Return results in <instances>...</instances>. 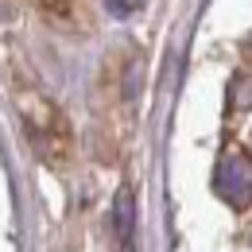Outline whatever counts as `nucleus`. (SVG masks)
Returning a JSON list of instances; mask_svg holds the SVG:
<instances>
[{
    "label": "nucleus",
    "mask_w": 252,
    "mask_h": 252,
    "mask_svg": "<svg viewBox=\"0 0 252 252\" xmlns=\"http://www.w3.org/2000/svg\"><path fill=\"white\" fill-rule=\"evenodd\" d=\"M249 183H252L249 156L245 152H229L218 163V194L225 202H233V206H249Z\"/></svg>",
    "instance_id": "obj_1"
},
{
    "label": "nucleus",
    "mask_w": 252,
    "mask_h": 252,
    "mask_svg": "<svg viewBox=\"0 0 252 252\" xmlns=\"http://www.w3.org/2000/svg\"><path fill=\"white\" fill-rule=\"evenodd\" d=\"M105 4H109V12H113V16H121V20H125V16H132V12H140V4H144V0H105Z\"/></svg>",
    "instance_id": "obj_3"
},
{
    "label": "nucleus",
    "mask_w": 252,
    "mask_h": 252,
    "mask_svg": "<svg viewBox=\"0 0 252 252\" xmlns=\"http://www.w3.org/2000/svg\"><path fill=\"white\" fill-rule=\"evenodd\" d=\"M113 233H117V249L121 252H136V202H132V190H117V202H113Z\"/></svg>",
    "instance_id": "obj_2"
}]
</instances>
